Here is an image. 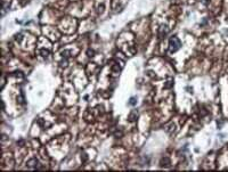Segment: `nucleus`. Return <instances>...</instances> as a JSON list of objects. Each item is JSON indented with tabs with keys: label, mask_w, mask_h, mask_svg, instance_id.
I'll return each instance as SVG.
<instances>
[{
	"label": "nucleus",
	"mask_w": 228,
	"mask_h": 172,
	"mask_svg": "<svg viewBox=\"0 0 228 172\" xmlns=\"http://www.w3.org/2000/svg\"><path fill=\"white\" fill-rule=\"evenodd\" d=\"M169 47H170V51H177L180 48V41L177 37H171L170 41H169Z\"/></svg>",
	"instance_id": "obj_1"
},
{
	"label": "nucleus",
	"mask_w": 228,
	"mask_h": 172,
	"mask_svg": "<svg viewBox=\"0 0 228 172\" xmlns=\"http://www.w3.org/2000/svg\"><path fill=\"white\" fill-rule=\"evenodd\" d=\"M27 165H29L30 168H38L39 162H38V160H37V159H32V160H30V161H29Z\"/></svg>",
	"instance_id": "obj_2"
},
{
	"label": "nucleus",
	"mask_w": 228,
	"mask_h": 172,
	"mask_svg": "<svg viewBox=\"0 0 228 172\" xmlns=\"http://www.w3.org/2000/svg\"><path fill=\"white\" fill-rule=\"evenodd\" d=\"M130 105H136V99L135 98H131L130 99Z\"/></svg>",
	"instance_id": "obj_3"
}]
</instances>
